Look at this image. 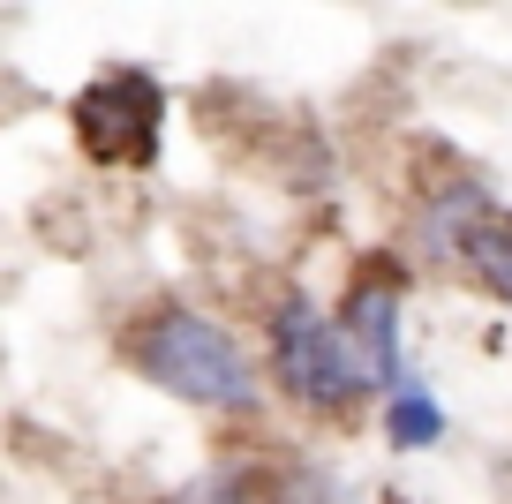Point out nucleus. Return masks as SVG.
I'll use <instances>...</instances> for the list:
<instances>
[{
  "label": "nucleus",
  "mask_w": 512,
  "mask_h": 504,
  "mask_svg": "<svg viewBox=\"0 0 512 504\" xmlns=\"http://www.w3.org/2000/svg\"><path fill=\"white\" fill-rule=\"evenodd\" d=\"M264 384L287 407L317 414V422H347L362 399H377L354 339L339 331V316L309 286H287L272 301V316H264Z\"/></svg>",
  "instance_id": "2"
},
{
  "label": "nucleus",
  "mask_w": 512,
  "mask_h": 504,
  "mask_svg": "<svg viewBox=\"0 0 512 504\" xmlns=\"http://www.w3.org/2000/svg\"><path fill=\"white\" fill-rule=\"evenodd\" d=\"M445 429H452V422H445V399H437L415 369H407V377L384 392V444H392L400 459L437 452V444H445Z\"/></svg>",
  "instance_id": "6"
},
{
  "label": "nucleus",
  "mask_w": 512,
  "mask_h": 504,
  "mask_svg": "<svg viewBox=\"0 0 512 504\" xmlns=\"http://www.w3.org/2000/svg\"><path fill=\"white\" fill-rule=\"evenodd\" d=\"M121 362L136 369V377L151 384V392H166L174 407H196V414H219V422H249V414H264V369H256V354L234 339V324H219L211 309H196V301H136V309L121 316Z\"/></svg>",
  "instance_id": "1"
},
{
  "label": "nucleus",
  "mask_w": 512,
  "mask_h": 504,
  "mask_svg": "<svg viewBox=\"0 0 512 504\" xmlns=\"http://www.w3.org/2000/svg\"><path fill=\"white\" fill-rule=\"evenodd\" d=\"M460 271H467L490 301H505V309H512V211H497V219L475 234V249H467Z\"/></svg>",
  "instance_id": "8"
},
{
  "label": "nucleus",
  "mask_w": 512,
  "mask_h": 504,
  "mask_svg": "<svg viewBox=\"0 0 512 504\" xmlns=\"http://www.w3.org/2000/svg\"><path fill=\"white\" fill-rule=\"evenodd\" d=\"M68 128H76V151L106 174H136V166H159V136H166V91L144 68H106L68 98Z\"/></svg>",
  "instance_id": "3"
},
{
  "label": "nucleus",
  "mask_w": 512,
  "mask_h": 504,
  "mask_svg": "<svg viewBox=\"0 0 512 504\" xmlns=\"http://www.w3.org/2000/svg\"><path fill=\"white\" fill-rule=\"evenodd\" d=\"M166 504H249V489H241L234 474H211V482H189L181 497H166Z\"/></svg>",
  "instance_id": "9"
},
{
  "label": "nucleus",
  "mask_w": 512,
  "mask_h": 504,
  "mask_svg": "<svg viewBox=\"0 0 512 504\" xmlns=\"http://www.w3.org/2000/svg\"><path fill=\"white\" fill-rule=\"evenodd\" d=\"M249 504H354V497L324 459H287V467L264 482V497H249Z\"/></svg>",
  "instance_id": "7"
},
{
  "label": "nucleus",
  "mask_w": 512,
  "mask_h": 504,
  "mask_svg": "<svg viewBox=\"0 0 512 504\" xmlns=\"http://www.w3.org/2000/svg\"><path fill=\"white\" fill-rule=\"evenodd\" d=\"M497 196H490V181H475V174H445L430 196L415 204V241H422V256L430 264H467V249H475V234L497 219Z\"/></svg>",
  "instance_id": "5"
},
{
  "label": "nucleus",
  "mask_w": 512,
  "mask_h": 504,
  "mask_svg": "<svg viewBox=\"0 0 512 504\" xmlns=\"http://www.w3.org/2000/svg\"><path fill=\"white\" fill-rule=\"evenodd\" d=\"M339 331L354 339V354H362L369 384H377V399L392 392V384L407 377V264L400 256H362L347 279V294H339Z\"/></svg>",
  "instance_id": "4"
}]
</instances>
